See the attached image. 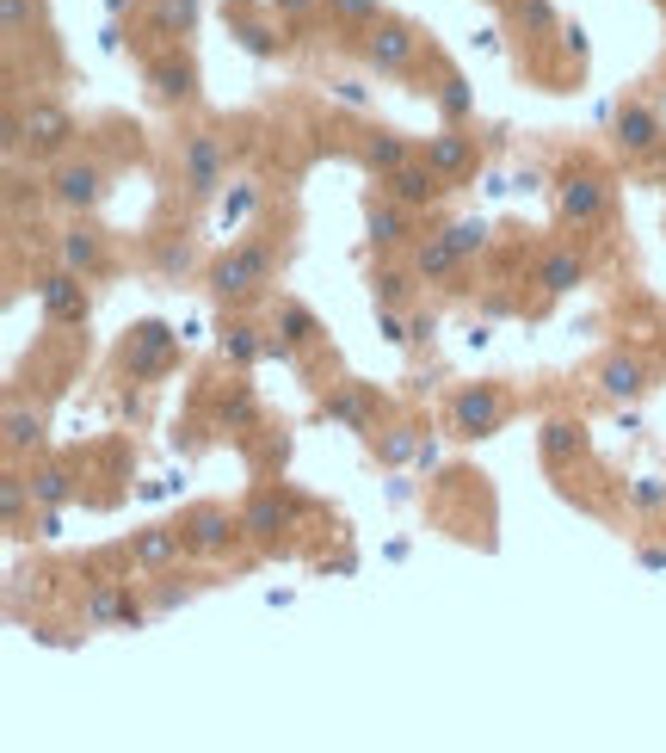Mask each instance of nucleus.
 Masks as SVG:
<instances>
[{"label": "nucleus", "mask_w": 666, "mask_h": 753, "mask_svg": "<svg viewBox=\"0 0 666 753\" xmlns=\"http://www.w3.org/2000/svg\"><path fill=\"white\" fill-rule=\"evenodd\" d=\"M377 334H383L389 346H407V340H414V321H407L395 303H377Z\"/></svg>", "instance_id": "a19ab883"}, {"label": "nucleus", "mask_w": 666, "mask_h": 753, "mask_svg": "<svg viewBox=\"0 0 666 753\" xmlns=\"http://www.w3.org/2000/svg\"><path fill=\"white\" fill-rule=\"evenodd\" d=\"M192 19H198V0H155L148 31H155V38H179V31H192Z\"/></svg>", "instance_id": "473e14b6"}, {"label": "nucleus", "mask_w": 666, "mask_h": 753, "mask_svg": "<svg viewBox=\"0 0 666 753\" xmlns=\"http://www.w3.org/2000/svg\"><path fill=\"white\" fill-rule=\"evenodd\" d=\"M185 599H192L185 587H161V593H155V605H148V612H155V618H161V612H179Z\"/></svg>", "instance_id": "49530a36"}, {"label": "nucleus", "mask_w": 666, "mask_h": 753, "mask_svg": "<svg viewBox=\"0 0 666 753\" xmlns=\"http://www.w3.org/2000/svg\"><path fill=\"white\" fill-rule=\"evenodd\" d=\"M229 179V155H222V136L216 130H192L179 142V186L192 192L198 204H210Z\"/></svg>", "instance_id": "7ed1b4c3"}, {"label": "nucleus", "mask_w": 666, "mask_h": 753, "mask_svg": "<svg viewBox=\"0 0 666 753\" xmlns=\"http://www.w3.org/2000/svg\"><path fill=\"white\" fill-rule=\"evenodd\" d=\"M537 451H543V463H549V470H562V463L586 457V426H580V420H568V414L543 420V433H537Z\"/></svg>", "instance_id": "4be33fe9"}, {"label": "nucleus", "mask_w": 666, "mask_h": 753, "mask_svg": "<svg viewBox=\"0 0 666 753\" xmlns=\"http://www.w3.org/2000/svg\"><path fill=\"white\" fill-rule=\"evenodd\" d=\"M25 507H37V500H31V482L7 470V476H0V513H7V525H19Z\"/></svg>", "instance_id": "e433bc0d"}, {"label": "nucleus", "mask_w": 666, "mask_h": 753, "mask_svg": "<svg viewBox=\"0 0 666 753\" xmlns=\"http://www.w3.org/2000/svg\"><path fill=\"white\" fill-rule=\"evenodd\" d=\"M296 513H303V500H296L290 488H253L247 507H241V531L253 537V544H278V537L296 525Z\"/></svg>", "instance_id": "39448f33"}, {"label": "nucleus", "mask_w": 666, "mask_h": 753, "mask_svg": "<svg viewBox=\"0 0 666 753\" xmlns=\"http://www.w3.org/2000/svg\"><path fill=\"white\" fill-rule=\"evenodd\" d=\"M444 235H451V247H457L463 260H475V254H488V223H481V217H457V223L444 229Z\"/></svg>", "instance_id": "f704fd0d"}, {"label": "nucleus", "mask_w": 666, "mask_h": 753, "mask_svg": "<svg viewBox=\"0 0 666 753\" xmlns=\"http://www.w3.org/2000/svg\"><path fill=\"white\" fill-rule=\"evenodd\" d=\"M463 254H457V247H451V235H426L420 247H414V278H426V284H451V278H463ZM451 291H457V284H451Z\"/></svg>", "instance_id": "412c9836"}, {"label": "nucleus", "mask_w": 666, "mask_h": 753, "mask_svg": "<svg viewBox=\"0 0 666 753\" xmlns=\"http://www.w3.org/2000/svg\"><path fill=\"white\" fill-rule=\"evenodd\" d=\"M272 321H278V340H290L296 352H309L327 328H321V321L303 309V303H296V297H278V309H272Z\"/></svg>", "instance_id": "bb28decb"}, {"label": "nucleus", "mask_w": 666, "mask_h": 753, "mask_svg": "<svg viewBox=\"0 0 666 753\" xmlns=\"http://www.w3.org/2000/svg\"><path fill=\"white\" fill-rule=\"evenodd\" d=\"M599 389H605L611 402H636L642 389H648V371H642V365H636V358H629V352H611L605 365H599Z\"/></svg>", "instance_id": "b1692460"}, {"label": "nucleus", "mask_w": 666, "mask_h": 753, "mask_svg": "<svg viewBox=\"0 0 666 753\" xmlns=\"http://www.w3.org/2000/svg\"><path fill=\"white\" fill-rule=\"evenodd\" d=\"M56 260H62L68 272H81V278L105 272V235H99L93 223H68V229L56 235Z\"/></svg>", "instance_id": "6ab92c4d"}, {"label": "nucleus", "mask_w": 666, "mask_h": 753, "mask_svg": "<svg viewBox=\"0 0 666 753\" xmlns=\"http://www.w3.org/2000/svg\"><path fill=\"white\" fill-rule=\"evenodd\" d=\"M272 13L278 19H303V13H315V0H272Z\"/></svg>", "instance_id": "de8ad7c7"}, {"label": "nucleus", "mask_w": 666, "mask_h": 753, "mask_svg": "<svg viewBox=\"0 0 666 753\" xmlns=\"http://www.w3.org/2000/svg\"><path fill=\"white\" fill-rule=\"evenodd\" d=\"M580 278H586V260L574 254V247H549V254L537 260V291L543 297H568Z\"/></svg>", "instance_id": "5701e85b"}, {"label": "nucleus", "mask_w": 666, "mask_h": 753, "mask_svg": "<svg viewBox=\"0 0 666 753\" xmlns=\"http://www.w3.org/2000/svg\"><path fill=\"white\" fill-rule=\"evenodd\" d=\"M321 414L340 420V426H352V433H370V426H377V414H383V396H377L370 383H346V389H327Z\"/></svg>", "instance_id": "a211bd4d"}, {"label": "nucleus", "mask_w": 666, "mask_h": 753, "mask_svg": "<svg viewBox=\"0 0 666 753\" xmlns=\"http://www.w3.org/2000/svg\"><path fill=\"white\" fill-rule=\"evenodd\" d=\"M105 7H111V13H124V7H136V0H105Z\"/></svg>", "instance_id": "603ef678"}, {"label": "nucleus", "mask_w": 666, "mask_h": 753, "mask_svg": "<svg viewBox=\"0 0 666 753\" xmlns=\"http://www.w3.org/2000/svg\"><path fill=\"white\" fill-rule=\"evenodd\" d=\"M155 266H161L167 278H179L185 266H192V247H185V241H167V247H161V254H155Z\"/></svg>", "instance_id": "c03bdc74"}, {"label": "nucleus", "mask_w": 666, "mask_h": 753, "mask_svg": "<svg viewBox=\"0 0 666 753\" xmlns=\"http://www.w3.org/2000/svg\"><path fill=\"white\" fill-rule=\"evenodd\" d=\"M426 161H432L444 179H451V186H457V179H469V173L481 167V155H475V136H469L463 124H444L438 136H426Z\"/></svg>", "instance_id": "f3484780"}, {"label": "nucleus", "mask_w": 666, "mask_h": 753, "mask_svg": "<svg viewBox=\"0 0 666 753\" xmlns=\"http://www.w3.org/2000/svg\"><path fill=\"white\" fill-rule=\"evenodd\" d=\"M31 537H37V544H56V537H62V507H37Z\"/></svg>", "instance_id": "37998d69"}, {"label": "nucleus", "mask_w": 666, "mask_h": 753, "mask_svg": "<svg viewBox=\"0 0 666 753\" xmlns=\"http://www.w3.org/2000/svg\"><path fill=\"white\" fill-rule=\"evenodd\" d=\"M25 482H31V500H37V507H68V500L81 494V488H74V470H68V463H37Z\"/></svg>", "instance_id": "cd10ccee"}, {"label": "nucleus", "mask_w": 666, "mask_h": 753, "mask_svg": "<svg viewBox=\"0 0 666 753\" xmlns=\"http://www.w3.org/2000/svg\"><path fill=\"white\" fill-rule=\"evenodd\" d=\"M407 457H420L414 426H389V433L377 439V463H407Z\"/></svg>", "instance_id": "4c0bfd02"}, {"label": "nucleus", "mask_w": 666, "mask_h": 753, "mask_svg": "<svg viewBox=\"0 0 666 753\" xmlns=\"http://www.w3.org/2000/svg\"><path fill=\"white\" fill-rule=\"evenodd\" d=\"M407 291H414V278H407V272H395V266L370 272V303H401Z\"/></svg>", "instance_id": "ea45409f"}, {"label": "nucleus", "mask_w": 666, "mask_h": 753, "mask_svg": "<svg viewBox=\"0 0 666 753\" xmlns=\"http://www.w3.org/2000/svg\"><path fill=\"white\" fill-rule=\"evenodd\" d=\"M611 130H617V149L623 155H654L660 149V112H654V105L648 99H623L617 105V112H611Z\"/></svg>", "instance_id": "dca6fc26"}, {"label": "nucleus", "mask_w": 666, "mask_h": 753, "mask_svg": "<svg viewBox=\"0 0 666 753\" xmlns=\"http://www.w3.org/2000/svg\"><path fill=\"white\" fill-rule=\"evenodd\" d=\"M148 93L161 105H192L198 99V56L192 50H155L148 56Z\"/></svg>", "instance_id": "0eeeda50"}, {"label": "nucleus", "mask_w": 666, "mask_h": 753, "mask_svg": "<svg viewBox=\"0 0 666 753\" xmlns=\"http://www.w3.org/2000/svg\"><path fill=\"white\" fill-rule=\"evenodd\" d=\"M235 38H241L253 56H278V50H284V25H272V19H259V13H247V7H235Z\"/></svg>", "instance_id": "c756f323"}, {"label": "nucleus", "mask_w": 666, "mask_h": 753, "mask_svg": "<svg viewBox=\"0 0 666 753\" xmlns=\"http://www.w3.org/2000/svg\"><path fill=\"white\" fill-rule=\"evenodd\" d=\"M512 19H518V31H525L531 44H543L555 31V7H549V0H512Z\"/></svg>", "instance_id": "72a5a7b5"}, {"label": "nucleus", "mask_w": 666, "mask_h": 753, "mask_svg": "<svg viewBox=\"0 0 666 753\" xmlns=\"http://www.w3.org/2000/svg\"><path fill=\"white\" fill-rule=\"evenodd\" d=\"M216 426H222V433H235V439H253V433H259V402H253L247 383H229V396L216 402Z\"/></svg>", "instance_id": "a878e982"}, {"label": "nucleus", "mask_w": 666, "mask_h": 753, "mask_svg": "<svg viewBox=\"0 0 666 753\" xmlns=\"http://www.w3.org/2000/svg\"><path fill=\"white\" fill-rule=\"evenodd\" d=\"M506 426V396L494 383H469L451 396V433L457 439H494Z\"/></svg>", "instance_id": "423d86ee"}, {"label": "nucleus", "mask_w": 666, "mask_h": 753, "mask_svg": "<svg viewBox=\"0 0 666 753\" xmlns=\"http://www.w3.org/2000/svg\"><path fill=\"white\" fill-rule=\"evenodd\" d=\"M444 186H451V179H444L426 155H414V161H401L395 173H383V192L401 198V204H414V210H432L444 198Z\"/></svg>", "instance_id": "f8f14e48"}, {"label": "nucleus", "mask_w": 666, "mask_h": 753, "mask_svg": "<svg viewBox=\"0 0 666 753\" xmlns=\"http://www.w3.org/2000/svg\"><path fill=\"white\" fill-rule=\"evenodd\" d=\"M333 99H346V105H364V87H358V81H333Z\"/></svg>", "instance_id": "8fccbe9b"}, {"label": "nucleus", "mask_w": 666, "mask_h": 753, "mask_svg": "<svg viewBox=\"0 0 666 753\" xmlns=\"http://www.w3.org/2000/svg\"><path fill=\"white\" fill-rule=\"evenodd\" d=\"M247 210H253V186H235L229 198H222V223H241Z\"/></svg>", "instance_id": "a18cd8bd"}, {"label": "nucleus", "mask_w": 666, "mask_h": 753, "mask_svg": "<svg viewBox=\"0 0 666 753\" xmlns=\"http://www.w3.org/2000/svg\"><path fill=\"white\" fill-rule=\"evenodd\" d=\"M118 365H124L130 383H161L179 365V334L167 328V321H136L124 352H118Z\"/></svg>", "instance_id": "f03ea898"}, {"label": "nucleus", "mask_w": 666, "mask_h": 753, "mask_svg": "<svg viewBox=\"0 0 666 753\" xmlns=\"http://www.w3.org/2000/svg\"><path fill=\"white\" fill-rule=\"evenodd\" d=\"M81 618H87L93 630H136V624H148L155 612L136 599L130 581H93L87 599H81Z\"/></svg>", "instance_id": "20e7f679"}, {"label": "nucleus", "mask_w": 666, "mask_h": 753, "mask_svg": "<svg viewBox=\"0 0 666 753\" xmlns=\"http://www.w3.org/2000/svg\"><path fill=\"white\" fill-rule=\"evenodd\" d=\"M438 112H444V124H469L475 118V93H469V81L457 75V68H444V81H438Z\"/></svg>", "instance_id": "7c9ffc66"}, {"label": "nucleus", "mask_w": 666, "mask_h": 753, "mask_svg": "<svg viewBox=\"0 0 666 753\" xmlns=\"http://www.w3.org/2000/svg\"><path fill=\"white\" fill-rule=\"evenodd\" d=\"M0 25H7V44H25V31H31V0H0Z\"/></svg>", "instance_id": "79ce46f5"}, {"label": "nucleus", "mask_w": 666, "mask_h": 753, "mask_svg": "<svg viewBox=\"0 0 666 753\" xmlns=\"http://www.w3.org/2000/svg\"><path fill=\"white\" fill-rule=\"evenodd\" d=\"M623 500H629V507H642V513H660L666 507V482L660 476H636V482H623Z\"/></svg>", "instance_id": "58836bf2"}, {"label": "nucleus", "mask_w": 666, "mask_h": 753, "mask_svg": "<svg viewBox=\"0 0 666 753\" xmlns=\"http://www.w3.org/2000/svg\"><path fill=\"white\" fill-rule=\"evenodd\" d=\"M19 112H25V149H31V155H62L68 142H74L68 105H56V99H31V105H19Z\"/></svg>", "instance_id": "9b49d317"}, {"label": "nucleus", "mask_w": 666, "mask_h": 753, "mask_svg": "<svg viewBox=\"0 0 666 753\" xmlns=\"http://www.w3.org/2000/svg\"><path fill=\"white\" fill-rule=\"evenodd\" d=\"M605 179L599 173H568L562 179V192H555V210H562V223L574 229H592V223H605Z\"/></svg>", "instance_id": "2eb2a0df"}, {"label": "nucleus", "mask_w": 666, "mask_h": 753, "mask_svg": "<svg viewBox=\"0 0 666 753\" xmlns=\"http://www.w3.org/2000/svg\"><path fill=\"white\" fill-rule=\"evenodd\" d=\"M642 562H648V568H666V550H642Z\"/></svg>", "instance_id": "3c124183"}, {"label": "nucleus", "mask_w": 666, "mask_h": 753, "mask_svg": "<svg viewBox=\"0 0 666 753\" xmlns=\"http://www.w3.org/2000/svg\"><path fill=\"white\" fill-rule=\"evenodd\" d=\"M321 7H327L333 19H340L346 31H370V25L383 19V13H377V0H321Z\"/></svg>", "instance_id": "c9c22d12"}, {"label": "nucleus", "mask_w": 666, "mask_h": 753, "mask_svg": "<svg viewBox=\"0 0 666 753\" xmlns=\"http://www.w3.org/2000/svg\"><path fill=\"white\" fill-rule=\"evenodd\" d=\"M50 198L62 210H74V217H87V210H99V198H105V167L99 161H62L56 179H50Z\"/></svg>", "instance_id": "9d476101"}, {"label": "nucleus", "mask_w": 666, "mask_h": 753, "mask_svg": "<svg viewBox=\"0 0 666 753\" xmlns=\"http://www.w3.org/2000/svg\"><path fill=\"white\" fill-rule=\"evenodd\" d=\"M37 439H44V414L25 408V402H13V408H7V457H25Z\"/></svg>", "instance_id": "2f4dec72"}, {"label": "nucleus", "mask_w": 666, "mask_h": 753, "mask_svg": "<svg viewBox=\"0 0 666 753\" xmlns=\"http://www.w3.org/2000/svg\"><path fill=\"white\" fill-rule=\"evenodd\" d=\"M364 229H370V247H401L407 235H414V204H401V198H370L364 210Z\"/></svg>", "instance_id": "aec40b11"}, {"label": "nucleus", "mask_w": 666, "mask_h": 753, "mask_svg": "<svg viewBox=\"0 0 666 753\" xmlns=\"http://www.w3.org/2000/svg\"><path fill=\"white\" fill-rule=\"evenodd\" d=\"M179 531H185V544H192V556H222V550L235 544V537H247V531H241V513L216 507V500L192 507V513L179 519Z\"/></svg>", "instance_id": "1a4fd4ad"}, {"label": "nucleus", "mask_w": 666, "mask_h": 753, "mask_svg": "<svg viewBox=\"0 0 666 753\" xmlns=\"http://www.w3.org/2000/svg\"><path fill=\"white\" fill-rule=\"evenodd\" d=\"M272 278H278V254L266 241H241V247H229V254H216L210 272H204L216 303H247V297L266 291Z\"/></svg>", "instance_id": "f257e3e1"}, {"label": "nucleus", "mask_w": 666, "mask_h": 753, "mask_svg": "<svg viewBox=\"0 0 666 753\" xmlns=\"http://www.w3.org/2000/svg\"><path fill=\"white\" fill-rule=\"evenodd\" d=\"M37 303H44V321H50V328H81V321L93 315V297H87L81 272H68V266H56L44 284H37Z\"/></svg>", "instance_id": "6e6552de"}, {"label": "nucleus", "mask_w": 666, "mask_h": 753, "mask_svg": "<svg viewBox=\"0 0 666 753\" xmlns=\"http://www.w3.org/2000/svg\"><path fill=\"white\" fill-rule=\"evenodd\" d=\"M562 44H568V56L580 62V56H586V31H580V25H562Z\"/></svg>", "instance_id": "09e8293b"}, {"label": "nucleus", "mask_w": 666, "mask_h": 753, "mask_svg": "<svg viewBox=\"0 0 666 753\" xmlns=\"http://www.w3.org/2000/svg\"><path fill=\"white\" fill-rule=\"evenodd\" d=\"M216 352L229 358L235 371H247V365H259V358H266V340H259L247 321H222V334H216Z\"/></svg>", "instance_id": "c85d7f7f"}, {"label": "nucleus", "mask_w": 666, "mask_h": 753, "mask_svg": "<svg viewBox=\"0 0 666 753\" xmlns=\"http://www.w3.org/2000/svg\"><path fill=\"white\" fill-rule=\"evenodd\" d=\"M142 575H167V568H179V556H192V544H185V531L179 525H148L130 537V550H124Z\"/></svg>", "instance_id": "4468645a"}, {"label": "nucleus", "mask_w": 666, "mask_h": 753, "mask_svg": "<svg viewBox=\"0 0 666 753\" xmlns=\"http://www.w3.org/2000/svg\"><path fill=\"white\" fill-rule=\"evenodd\" d=\"M420 38H414V25H401V19H377L370 25V38H364V62L377 68V75H401L407 62H414Z\"/></svg>", "instance_id": "ddd939ff"}, {"label": "nucleus", "mask_w": 666, "mask_h": 753, "mask_svg": "<svg viewBox=\"0 0 666 753\" xmlns=\"http://www.w3.org/2000/svg\"><path fill=\"white\" fill-rule=\"evenodd\" d=\"M358 161L383 179V173H395L401 161H414V149H407V136H401V130H370V136L358 142Z\"/></svg>", "instance_id": "393cba45"}]
</instances>
